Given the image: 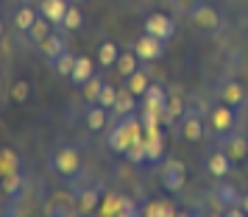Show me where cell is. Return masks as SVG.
Here are the masks:
<instances>
[{"label": "cell", "mask_w": 248, "mask_h": 217, "mask_svg": "<svg viewBox=\"0 0 248 217\" xmlns=\"http://www.w3.org/2000/svg\"><path fill=\"white\" fill-rule=\"evenodd\" d=\"M81 23H84V17H81V12L76 9V6H67V12H64V28L67 31H76V28H81Z\"/></svg>", "instance_id": "34"}, {"label": "cell", "mask_w": 248, "mask_h": 217, "mask_svg": "<svg viewBox=\"0 0 248 217\" xmlns=\"http://www.w3.org/2000/svg\"><path fill=\"white\" fill-rule=\"evenodd\" d=\"M45 215L50 217H67V215H78L76 212V198H70L64 192H56L50 201L45 203Z\"/></svg>", "instance_id": "4"}, {"label": "cell", "mask_w": 248, "mask_h": 217, "mask_svg": "<svg viewBox=\"0 0 248 217\" xmlns=\"http://www.w3.org/2000/svg\"><path fill=\"white\" fill-rule=\"evenodd\" d=\"M117 58H120V53H117V45H114V42H103V45L98 47V61H101L103 67L117 64Z\"/></svg>", "instance_id": "23"}, {"label": "cell", "mask_w": 248, "mask_h": 217, "mask_svg": "<svg viewBox=\"0 0 248 217\" xmlns=\"http://www.w3.org/2000/svg\"><path fill=\"white\" fill-rule=\"evenodd\" d=\"M28 34H31V39H34V42H39V45H42V39L47 36V20H45V17H42V20L36 17V23L28 28Z\"/></svg>", "instance_id": "36"}, {"label": "cell", "mask_w": 248, "mask_h": 217, "mask_svg": "<svg viewBox=\"0 0 248 217\" xmlns=\"http://www.w3.org/2000/svg\"><path fill=\"white\" fill-rule=\"evenodd\" d=\"M125 156L134 161V164H140V161H148V153H145V134H142V137H137L134 142L128 145Z\"/></svg>", "instance_id": "25"}, {"label": "cell", "mask_w": 248, "mask_h": 217, "mask_svg": "<svg viewBox=\"0 0 248 217\" xmlns=\"http://www.w3.org/2000/svg\"><path fill=\"white\" fill-rule=\"evenodd\" d=\"M142 98H145V109H154V112H159V117L165 115L168 95H165V89H162V87H156V84H154V87H148Z\"/></svg>", "instance_id": "15"}, {"label": "cell", "mask_w": 248, "mask_h": 217, "mask_svg": "<svg viewBox=\"0 0 248 217\" xmlns=\"http://www.w3.org/2000/svg\"><path fill=\"white\" fill-rule=\"evenodd\" d=\"M64 12H67V6H64V0H42V6H39V14L45 17L47 23H64Z\"/></svg>", "instance_id": "13"}, {"label": "cell", "mask_w": 248, "mask_h": 217, "mask_svg": "<svg viewBox=\"0 0 248 217\" xmlns=\"http://www.w3.org/2000/svg\"><path fill=\"white\" fill-rule=\"evenodd\" d=\"M212 192H215V201H217L220 206H226V209H232V206L243 203V195L237 192L232 184H217Z\"/></svg>", "instance_id": "14"}, {"label": "cell", "mask_w": 248, "mask_h": 217, "mask_svg": "<svg viewBox=\"0 0 248 217\" xmlns=\"http://www.w3.org/2000/svg\"><path fill=\"white\" fill-rule=\"evenodd\" d=\"M12 173H20V159L12 148H3L0 150V175H12Z\"/></svg>", "instance_id": "21"}, {"label": "cell", "mask_w": 248, "mask_h": 217, "mask_svg": "<svg viewBox=\"0 0 248 217\" xmlns=\"http://www.w3.org/2000/svg\"><path fill=\"white\" fill-rule=\"evenodd\" d=\"M181 137L187 142H198L203 137V120L198 115H187L184 123H181Z\"/></svg>", "instance_id": "16"}, {"label": "cell", "mask_w": 248, "mask_h": 217, "mask_svg": "<svg viewBox=\"0 0 248 217\" xmlns=\"http://www.w3.org/2000/svg\"><path fill=\"white\" fill-rule=\"evenodd\" d=\"M9 95H12V101L25 103L28 101V95H31V84H28V81H14L12 89H9Z\"/></svg>", "instance_id": "31"}, {"label": "cell", "mask_w": 248, "mask_h": 217, "mask_svg": "<svg viewBox=\"0 0 248 217\" xmlns=\"http://www.w3.org/2000/svg\"><path fill=\"white\" fill-rule=\"evenodd\" d=\"M223 150L229 153V159L232 161H243L248 156V139L243 137H229L223 142Z\"/></svg>", "instance_id": "19"}, {"label": "cell", "mask_w": 248, "mask_h": 217, "mask_svg": "<svg viewBox=\"0 0 248 217\" xmlns=\"http://www.w3.org/2000/svg\"><path fill=\"white\" fill-rule=\"evenodd\" d=\"M145 153H148V161H162V156H165V137H162V128L145 134Z\"/></svg>", "instance_id": "11"}, {"label": "cell", "mask_w": 248, "mask_h": 217, "mask_svg": "<svg viewBox=\"0 0 248 217\" xmlns=\"http://www.w3.org/2000/svg\"><path fill=\"white\" fill-rule=\"evenodd\" d=\"M232 126H234V106H229V103L215 106V109H212V128H215V134H229Z\"/></svg>", "instance_id": "6"}, {"label": "cell", "mask_w": 248, "mask_h": 217, "mask_svg": "<svg viewBox=\"0 0 248 217\" xmlns=\"http://www.w3.org/2000/svg\"><path fill=\"white\" fill-rule=\"evenodd\" d=\"M187 181V167L181 164V161H170L165 173H162V184H165V189L168 192H179L181 187Z\"/></svg>", "instance_id": "5"}, {"label": "cell", "mask_w": 248, "mask_h": 217, "mask_svg": "<svg viewBox=\"0 0 248 217\" xmlns=\"http://www.w3.org/2000/svg\"><path fill=\"white\" fill-rule=\"evenodd\" d=\"M0 36H3V23H0Z\"/></svg>", "instance_id": "41"}, {"label": "cell", "mask_w": 248, "mask_h": 217, "mask_svg": "<svg viewBox=\"0 0 248 217\" xmlns=\"http://www.w3.org/2000/svg\"><path fill=\"white\" fill-rule=\"evenodd\" d=\"M92 75H95V64H92V58L76 56V67H73V72H70V81H73L76 87H84Z\"/></svg>", "instance_id": "10"}, {"label": "cell", "mask_w": 248, "mask_h": 217, "mask_svg": "<svg viewBox=\"0 0 248 217\" xmlns=\"http://www.w3.org/2000/svg\"><path fill=\"white\" fill-rule=\"evenodd\" d=\"M42 53H45V58L50 61V64H56V58L62 56V53H67V45H64L62 36H50L47 34L45 39H42Z\"/></svg>", "instance_id": "17"}, {"label": "cell", "mask_w": 248, "mask_h": 217, "mask_svg": "<svg viewBox=\"0 0 248 217\" xmlns=\"http://www.w3.org/2000/svg\"><path fill=\"white\" fill-rule=\"evenodd\" d=\"M87 126H90L92 131H101V128L106 126V109H103L101 103H95L90 112H87Z\"/></svg>", "instance_id": "24"}, {"label": "cell", "mask_w": 248, "mask_h": 217, "mask_svg": "<svg viewBox=\"0 0 248 217\" xmlns=\"http://www.w3.org/2000/svg\"><path fill=\"white\" fill-rule=\"evenodd\" d=\"M120 203H123V198L109 192L106 198H103V203H101V215H117L120 217Z\"/></svg>", "instance_id": "30"}, {"label": "cell", "mask_w": 248, "mask_h": 217, "mask_svg": "<svg viewBox=\"0 0 248 217\" xmlns=\"http://www.w3.org/2000/svg\"><path fill=\"white\" fill-rule=\"evenodd\" d=\"M50 164H53V170L62 175V178H73V175H78L81 170V156L76 148H56L53 150V156H50Z\"/></svg>", "instance_id": "2"}, {"label": "cell", "mask_w": 248, "mask_h": 217, "mask_svg": "<svg viewBox=\"0 0 248 217\" xmlns=\"http://www.w3.org/2000/svg\"><path fill=\"white\" fill-rule=\"evenodd\" d=\"M217 95H220V101L229 103V106H240V103L246 101V92H243V87H240L237 81H223V84L217 87Z\"/></svg>", "instance_id": "12"}, {"label": "cell", "mask_w": 248, "mask_h": 217, "mask_svg": "<svg viewBox=\"0 0 248 217\" xmlns=\"http://www.w3.org/2000/svg\"><path fill=\"white\" fill-rule=\"evenodd\" d=\"M243 209H246V212H248V192L243 195Z\"/></svg>", "instance_id": "39"}, {"label": "cell", "mask_w": 248, "mask_h": 217, "mask_svg": "<svg viewBox=\"0 0 248 217\" xmlns=\"http://www.w3.org/2000/svg\"><path fill=\"white\" fill-rule=\"evenodd\" d=\"M206 170L212 173L215 178H226V175L232 173V159H229V153H226L223 148L215 150L212 156L206 159Z\"/></svg>", "instance_id": "9"}, {"label": "cell", "mask_w": 248, "mask_h": 217, "mask_svg": "<svg viewBox=\"0 0 248 217\" xmlns=\"http://www.w3.org/2000/svg\"><path fill=\"white\" fill-rule=\"evenodd\" d=\"M134 53L137 58H145V61H154V58L162 56V39H156V36H140L137 39V45H134Z\"/></svg>", "instance_id": "7"}, {"label": "cell", "mask_w": 248, "mask_h": 217, "mask_svg": "<svg viewBox=\"0 0 248 217\" xmlns=\"http://www.w3.org/2000/svg\"><path fill=\"white\" fill-rule=\"evenodd\" d=\"M114 67H117V72H120L123 78H128V75L137 70V53H134V56H131V53H123V56L117 58V64H114Z\"/></svg>", "instance_id": "29"}, {"label": "cell", "mask_w": 248, "mask_h": 217, "mask_svg": "<svg viewBox=\"0 0 248 217\" xmlns=\"http://www.w3.org/2000/svg\"><path fill=\"white\" fill-rule=\"evenodd\" d=\"M114 101H117V89H114L112 84L103 81V89H101V95H98V103H101L103 109H114Z\"/></svg>", "instance_id": "33"}, {"label": "cell", "mask_w": 248, "mask_h": 217, "mask_svg": "<svg viewBox=\"0 0 248 217\" xmlns=\"http://www.w3.org/2000/svg\"><path fill=\"white\" fill-rule=\"evenodd\" d=\"M98 198H101V187H95V189H84V192L76 198V212H78V215L95 212V209H98Z\"/></svg>", "instance_id": "18"}, {"label": "cell", "mask_w": 248, "mask_h": 217, "mask_svg": "<svg viewBox=\"0 0 248 217\" xmlns=\"http://www.w3.org/2000/svg\"><path fill=\"white\" fill-rule=\"evenodd\" d=\"M137 95L131 89H117V101H114V112L120 117H125V115H134V106H137V101H134Z\"/></svg>", "instance_id": "20"}, {"label": "cell", "mask_w": 248, "mask_h": 217, "mask_svg": "<svg viewBox=\"0 0 248 217\" xmlns=\"http://www.w3.org/2000/svg\"><path fill=\"white\" fill-rule=\"evenodd\" d=\"M173 31H176V23L170 20L168 14H151L145 20V34H151V36H156V39H170L173 36Z\"/></svg>", "instance_id": "3"}, {"label": "cell", "mask_w": 248, "mask_h": 217, "mask_svg": "<svg viewBox=\"0 0 248 217\" xmlns=\"http://www.w3.org/2000/svg\"><path fill=\"white\" fill-rule=\"evenodd\" d=\"M134 215H142V209H137L131 201L123 198V203H120V217H134Z\"/></svg>", "instance_id": "38"}, {"label": "cell", "mask_w": 248, "mask_h": 217, "mask_svg": "<svg viewBox=\"0 0 248 217\" xmlns=\"http://www.w3.org/2000/svg\"><path fill=\"white\" fill-rule=\"evenodd\" d=\"M142 215H151V217H170L176 215V206L170 201H151V203L142 209Z\"/></svg>", "instance_id": "22"}, {"label": "cell", "mask_w": 248, "mask_h": 217, "mask_svg": "<svg viewBox=\"0 0 248 217\" xmlns=\"http://www.w3.org/2000/svg\"><path fill=\"white\" fill-rule=\"evenodd\" d=\"M145 131H142V120H137L134 115H125L120 117V123L112 128V134H109V148L117 150V153H125L128 145L134 142L137 137H142Z\"/></svg>", "instance_id": "1"}, {"label": "cell", "mask_w": 248, "mask_h": 217, "mask_svg": "<svg viewBox=\"0 0 248 217\" xmlns=\"http://www.w3.org/2000/svg\"><path fill=\"white\" fill-rule=\"evenodd\" d=\"M181 112H184V103H181L179 98H170L168 106H165V115H162V123H173Z\"/></svg>", "instance_id": "32"}, {"label": "cell", "mask_w": 248, "mask_h": 217, "mask_svg": "<svg viewBox=\"0 0 248 217\" xmlns=\"http://www.w3.org/2000/svg\"><path fill=\"white\" fill-rule=\"evenodd\" d=\"M103 89V78H98V75H92L87 84H84V98L90 103H98V95H101Z\"/></svg>", "instance_id": "28"}, {"label": "cell", "mask_w": 248, "mask_h": 217, "mask_svg": "<svg viewBox=\"0 0 248 217\" xmlns=\"http://www.w3.org/2000/svg\"><path fill=\"white\" fill-rule=\"evenodd\" d=\"M148 87H151V84H148V75H145V72H140V70H134V72L128 75V89L134 92L137 98H142Z\"/></svg>", "instance_id": "26"}, {"label": "cell", "mask_w": 248, "mask_h": 217, "mask_svg": "<svg viewBox=\"0 0 248 217\" xmlns=\"http://www.w3.org/2000/svg\"><path fill=\"white\" fill-rule=\"evenodd\" d=\"M76 3H78V0H76Z\"/></svg>", "instance_id": "42"}, {"label": "cell", "mask_w": 248, "mask_h": 217, "mask_svg": "<svg viewBox=\"0 0 248 217\" xmlns=\"http://www.w3.org/2000/svg\"><path fill=\"white\" fill-rule=\"evenodd\" d=\"M36 17H39V14H36L34 9H28V6H23V9L17 12V17H14V25H17L20 31H28V28H31V25L36 23Z\"/></svg>", "instance_id": "27"}, {"label": "cell", "mask_w": 248, "mask_h": 217, "mask_svg": "<svg viewBox=\"0 0 248 217\" xmlns=\"http://www.w3.org/2000/svg\"><path fill=\"white\" fill-rule=\"evenodd\" d=\"M3 189L9 195H17V189H23V178H20V173H12V175H6V181H3Z\"/></svg>", "instance_id": "37"}, {"label": "cell", "mask_w": 248, "mask_h": 217, "mask_svg": "<svg viewBox=\"0 0 248 217\" xmlns=\"http://www.w3.org/2000/svg\"><path fill=\"white\" fill-rule=\"evenodd\" d=\"M53 67H56L59 75H67V78H70V72H73V67H76V56H70V53H62V56L56 58V64H53Z\"/></svg>", "instance_id": "35"}, {"label": "cell", "mask_w": 248, "mask_h": 217, "mask_svg": "<svg viewBox=\"0 0 248 217\" xmlns=\"http://www.w3.org/2000/svg\"><path fill=\"white\" fill-rule=\"evenodd\" d=\"M0 101H3V81H0Z\"/></svg>", "instance_id": "40"}, {"label": "cell", "mask_w": 248, "mask_h": 217, "mask_svg": "<svg viewBox=\"0 0 248 217\" xmlns=\"http://www.w3.org/2000/svg\"><path fill=\"white\" fill-rule=\"evenodd\" d=\"M190 17L198 28H206V31H215L220 25V14L215 12V9H209V6H195L190 12Z\"/></svg>", "instance_id": "8"}]
</instances>
